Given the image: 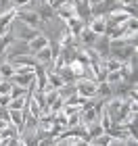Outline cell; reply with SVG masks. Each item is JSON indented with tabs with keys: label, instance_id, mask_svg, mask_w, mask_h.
Segmentation results:
<instances>
[{
	"label": "cell",
	"instance_id": "obj_1",
	"mask_svg": "<svg viewBox=\"0 0 138 146\" xmlns=\"http://www.w3.org/2000/svg\"><path fill=\"white\" fill-rule=\"evenodd\" d=\"M15 21L23 23V25H27V27H31V29L42 31V21H40V17L36 15V11H34V9H17V17H15Z\"/></svg>",
	"mask_w": 138,
	"mask_h": 146
},
{
	"label": "cell",
	"instance_id": "obj_2",
	"mask_svg": "<svg viewBox=\"0 0 138 146\" xmlns=\"http://www.w3.org/2000/svg\"><path fill=\"white\" fill-rule=\"evenodd\" d=\"M96 82L92 77H82L80 82L75 84V94L80 96V98H84V100H90L92 96H96Z\"/></svg>",
	"mask_w": 138,
	"mask_h": 146
},
{
	"label": "cell",
	"instance_id": "obj_3",
	"mask_svg": "<svg viewBox=\"0 0 138 146\" xmlns=\"http://www.w3.org/2000/svg\"><path fill=\"white\" fill-rule=\"evenodd\" d=\"M11 34L15 36L17 42L27 44L29 40H34L40 31H38V29H31V27H27V25H23V23H19V21H13V31H11Z\"/></svg>",
	"mask_w": 138,
	"mask_h": 146
},
{
	"label": "cell",
	"instance_id": "obj_4",
	"mask_svg": "<svg viewBox=\"0 0 138 146\" xmlns=\"http://www.w3.org/2000/svg\"><path fill=\"white\" fill-rule=\"evenodd\" d=\"M134 54H136V48H132V46H109V56L115 58V61H119V63H123V65H126Z\"/></svg>",
	"mask_w": 138,
	"mask_h": 146
},
{
	"label": "cell",
	"instance_id": "obj_5",
	"mask_svg": "<svg viewBox=\"0 0 138 146\" xmlns=\"http://www.w3.org/2000/svg\"><path fill=\"white\" fill-rule=\"evenodd\" d=\"M73 6H75V17H77V19H82V21L88 25V21L92 19L90 0H73Z\"/></svg>",
	"mask_w": 138,
	"mask_h": 146
},
{
	"label": "cell",
	"instance_id": "obj_6",
	"mask_svg": "<svg viewBox=\"0 0 138 146\" xmlns=\"http://www.w3.org/2000/svg\"><path fill=\"white\" fill-rule=\"evenodd\" d=\"M36 15L40 17L42 25H44V23H50V21H55V19H57L55 9H52V6H48L46 2H40V4L36 6Z\"/></svg>",
	"mask_w": 138,
	"mask_h": 146
},
{
	"label": "cell",
	"instance_id": "obj_7",
	"mask_svg": "<svg viewBox=\"0 0 138 146\" xmlns=\"http://www.w3.org/2000/svg\"><path fill=\"white\" fill-rule=\"evenodd\" d=\"M46 46H48V38H46L42 31H40V34H38L34 40H29V42H27V52H29V54H36L38 50L46 48Z\"/></svg>",
	"mask_w": 138,
	"mask_h": 146
},
{
	"label": "cell",
	"instance_id": "obj_8",
	"mask_svg": "<svg viewBox=\"0 0 138 146\" xmlns=\"http://www.w3.org/2000/svg\"><path fill=\"white\" fill-rule=\"evenodd\" d=\"M88 29L94 36H105L107 34V23H105V17H92L88 21Z\"/></svg>",
	"mask_w": 138,
	"mask_h": 146
},
{
	"label": "cell",
	"instance_id": "obj_9",
	"mask_svg": "<svg viewBox=\"0 0 138 146\" xmlns=\"http://www.w3.org/2000/svg\"><path fill=\"white\" fill-rule=\"evenodd\" d=\"M13 67H36V58H34V54H19V56H15L13 61H9Z\"/></svg>",
	"mask_w": 138,
	"mask_h": 146
},
{
	"label": "cell",
	"instance_id": "obj_10",
	"mask_svg": "<svg viewBox=\"0 0 138 146\" xmlns=\"http://www.w3.org/2000/svg\"><path fill=\"white\" fill-rule=\"evenodd\" d=\"M15 75V67L9 63V61H4V63H0V77L4 79V82H11V77Z\"/></svg>",
	"mask_w": 138,
	"mask_h": 146
},
{
	"label": "cell",
	"instance_id": "obj_11",
	"mask_svg": "<svg viewBox=\"0 0 138 146\" xmlns=\"http://www.w3.org/2000/svg\"><path fill=\"white\" fill-rule=\"evenodd\" d=\"M11 82H0V96H2V94H9V92H11Z\"/></svg>",
	"mask_w": 138,
	"mask_h": 146
},
{
	"label": "cell",
	"instance_id": "obj_12",
	"mask_svg": "<svg viewBox=\"0 0 138 146\" xmlns=\"http://www.w3.org/2000/svg\"><path fill=\"white\" fill-rule=\"evenodd\" d=\"M0 82H4V79H2V77H0Z\"/></svg>",
	"mask_w": 138,
	"mask_h": 146
}]
</instances>
